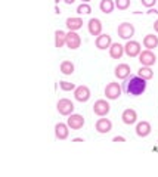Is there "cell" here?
I'll use <instances>...</instances> for the list:
<instances>
[{"label":"cell","mask_w":158,"mask_h":177,"mask_svg":"<svg viewBox=\"0 0 158 177\" xmlns=\"http://www.w3.org/2000/svg\"><path fill=\"white\" fill-rule=\"evenodd\" d=\"M140 3H142V6H145V7H154L155 3H157V0H140Z\"/></svg>","instance_id":"cell-28"},{"label":"cell","mask_w":158,"mask_h":177,"mask_svg":"<svg viewBox=\"0 0 158 177\" xmlns=\"http://www.w3.org/2000/svg\"><path fill=\"white\" fill-rule=\"evenodd\" d=\"M117 34L123 40H130L134 36V27H133V24H130V22L120 24L118 28H117Z\"/></svg>","instance_id":"cell-3"},{"label":"cell","mask_w":158,"mask_h":177,"mask_svg":"<svg viewBox=\"0 0 158 177\" xmlns=\"http://www.w3.org/2000/svg\"><path fill=\"white\" fill-rule=\"evenodd\" d=\"M65 25H67V28L70 31H77V30H80L83 27V19L79 18V16L77 18H68L65 21Z\"/></svg>","instance_id":"cell-19"},{"label":"cell","mask_w":158,"mask_h":177,"mask_svg":"<svg viewBox=\"0 0 158 177\" xmlns=\"http://www.w3.org/2000/svg\"><path fill=\"white\" fill-rule=\"evenodd\" d=\"M67 124H68V127L71 130H80L84 126V118L80 114H71V115H68Z\"/></svg>","instance_id":"cell-8"},{"label":"cell","mask_w":158,"mask_h":177,"mask_svg":"<svg viewBox=\"0 0 158 177\" xmlns=\"http://www.w3.org/2000/svg\"><path fill=\"white\" fill-rule=\"evenodd\" d=\"M68 124H64V123H58L55 126V137L58 140H65L70 134V130H68Z\"/></svg>","instance_id":"cell-15"},{"label":"cell","mask_w":158,"mask_h":177,"mask_svg":"<svg viewBox=\"0 0 158 177\" xmlns=\"http://www.w3.org/2000/svg\"><path fill=\"white\" fill-rule=\"evenodd\" d=\"M99 9H101V12H104L107 15L112 13V10L115 9V1H112V0H101Z\"/></svg>","instance_id":"cell-21"},{"label":"cell","mask_w":158,"mask_h":177,"mask_svg":"<svg viewBox=\"0 0 158 177\" xmlns=\"http://www.w3.org/2000/svg\"><path fill=\"white\" fill-rule=\"evenodd\" d=\"M146 13H149V15H151V13H158V9H155V7H149V10H148Z\"/></svg>","instance_id":"cell-30"},{"label":"cell","mask_w":158,"mask_h":177,"mask_svg":"<svg viewBox=\"0 0 158 177\" xmlns=\"http://www.w3.org/2000/svg\"><path fill=\"white\" fill-rule=\"evenodd\" d=\"M73 142H84V139H81V137H76V139H73Z\"/></svg>","instance_id":"cell-33"},{"label":"cell","mask_w":158,"mask_h":177,"mask_svg":"<svg viewBox=\"0 0 158 177\" xmlns=\"http://www.w3.org/2000/svg\"><path fill=\"white\" fill-rule=\"evenodd\" d=\"M154 30H155V33H158V19L154 22Z\"/></svg>","instance_id":"cell-31"},{"label":"cell","mask_w":158,"mask_h":177,"mask_svg":"<svg viewBox=\"0 0 158 177\" xmlns=\"http://www.w3.org/2000/svg\"><path fill=\"white\" fill-rule=\"evenodd\" d=\"M55 13H58V15L61 13V9H59V6H58V4L55 6Z\"/></svg>","instance_id":"cell-32"},{"label":"cell","mask_w":158,"mask_h":177,"mask_svg":"<svg viewBox=\"0 0 158 177\" xmlns=\"http://www.w3.org/2000/svg\"><path fill=\"white\" fill-rule=\"evenodd\" d=\"M109 109H111V105H109L105 99H98V100L95 102V105H93V112H95L96 115H99V117L108 115Z\"/></svg>","instance_id":"cell-7"},{"label":"cell","mask_w":158,"mask_h":177,"mask_svg":"<svg viewBox=\"0 0 158 177\" xmlns=\"http://www.w3.org/2000/svg\"><path fill=\"white\" fill-rule=\"evenodd\" d=\"M151 124L148 123V121H140V123H137L136 124V134L139 136V137H146V136H149L151 134Z\"/></svg>","instance_id":"cell-17"},{"label":"cell","mask_w":158,"mask_h":177,"mask_svg":"<svg viewBox=\"0 0 158 177\" xmlns=\"http://www.w3.org/2000/svg\"><path fill=\"white\" fill-rule=\"evenodd\" d=\"M64 44H67V33L62 30H56L55 31V47H64Z\"/></svg>","instance_id":"cell-20"},{"label":"cell","mask_w":158,"mask_h":177,"mask_svg":"<svg viewBox=\"0 0 158 177\" xmlns=\"http://www.w3.org/2000/svg\"><path fill=\"white\" fill-rule=\"evenodd\" d=\"M61 72L65 75H71L74 72V64L71 61H62L61 62Z\"/></svg>","instance_id":"cell-24"},{"label":"cell","mask_w":158,"mask_h":177,"mask_svg":"<svg viewBox=\"0 0 158 177\" xmlns=\"http://www.w3.org/2000/svg\"><path fill=\"white\" fill-rule=\"evenodd\" d=\"M59 86L64 91H71V90H76V84L74 83H68V81H59Z\"/></svg>","instance_id":"cell-27"},{"label":"cell","mask_w":158,"mask_h":177,"mask_svg":"<svg viewBox=\"0 0 158 177\" xmlns=\"http://www.w3.org/2000/svg\"><path fill=\"white\" fill-rule=\"evenodd\" d=\"M87 28H89V33H90V36H101L102 34V22H101V19H98V18H90V21H89V24H87Z\"/></svg>","instance_id":"cell-9"},{"label":"cell","mask_w":158,"mask_h":177,"mask_svg":"<svg viewBox=\"0 0 158 177\" xmlns=\"http://www.w3.org/2000/svg\"><path fill=\"white\" fill-rule=\"evenodd\" d=\"M77 13L79 15H89L92 13V7L89 3H81L80 6H77Z\"/></svg>","instance_id":"cell-25"},{"label":"cell","mask_w":158,"mask_h":177,"mask_svg":"<svg viewBox=\"0 0 158 177\" xmlns=\"http://www.w3.org/2000/svg\"><path fill=\"white\" fill-rule=\"evenodd\" d=\"M74 97L79 102H87L90 99V88L87 86H79L74 90Z\"/></svg>","instance_id":"cell-10"},{"label":"cell","mask_w":158,"mask_h":177,"mask_svg":"<svg viewBox=\"0 0 158 177\" xmlns=\"http://www.w3.org/2000/svg\"><path fill=\"white\" fill-rule=\"evenodd\" d=\"M146 90V80H143L139 75H132L130 80H127V86L124 91L130 96H140Z\"/></svg>","instance_id":"cell-1"},{"label":"cell","mask_w":158,"mask_h":177,"mask_svg":"<svg viewBox=\"0 0 158 177\" xmlns=\"http://www.w3.org/2000/svg\"><path fill=\"white\" fill-rule=\"evenodd\" d=\"M143 46H145L146 49H149V50L158 47V37L157 36H154V34L145 36V39H143Z\"/></svg>","instance_id":"cell-22"},{"label":"cell","mask_w":158,"mask_h":177,"mask_svg":"<svg viewBox=\"0 0 158 177\" xmlns=\"http://www.w3.org/2000/svg\"><path fill=\"white\" fill-rule=\"evenodd\" d=\"M115 7L120 10H126L130 7V0H115Z\"/></svg>","instance_id":"cell-26"},{"label":"cell","mask_w":158,"mask_h":177,"mask_svg":"<svg viewBox=\"0 0 158 177\" xmlns=\"http://www.w3.org/2000/svg\"><path fill=\"white\" fill-rule=\"evenodd\" d=\"M64 1H65V3H67V4H73V3H74V1H76V0H64Z\"/></svg>","instance_id":"cell-34"},{"label":"cell","mask_w":158,"mask_h":177,"mask_svg":"<svg viewBox=\"0 0 158 177\" xmlns=\"http://www.w3.org/2000/svg\"><path fill=\"white\" fill-rule=\"evenodd\" d=\"M80 44H81V39L76 31L67 33V47H70L71 50H76L80 47Z\"/></svg>","instance_id":"cell-12"},{"label":"cell","mask_w":158,"mask_h":177,"mask_svg":"<svg viewBox=\"0 0 158 177\" xmlns=\"http://www.w3.org/2000/svg\"><path fill=\"white\" fill-rule=\"evenodd\" d=\"M74 108H76V106H74L73 100H70V99H67V97L59 99L58 103H56V109H58V112H59L61 115H65V117L74 114Z\"/></svg>","instance_id":"cell-2"},{"label":"cell","mask_w":158,"mask_h":177,"mask_svg":"<svg viewBox=\"0 0 158 177\" xmlns=\"http://www.w3.org/2000/svg\"><path fill=\"white\" fill-rule=\"evenodd\" d=\"M139 62H140L143 67H152V65L157 62V56H155V53H154L152 50L146 49V50L140 52V55H139Z\"/></svg>","instance_id":"cell-6"},{"label":"cell","mask_w":158,"mask_h":177,"mask_svg":"<svg viewBox=\"0 0 158 177\" xmlns=\"http://www.w3.org/2000/svg\"><path fill=\"white\" fill-rule=\"evenodd\" d=\"M81 1H83V3H89L90 0H81Z\"/></svg>","instance_id":"cell-35"},{"label":"cell","mask_w":158,"mask_h":177,"mask_svg":"<svg viewBox=\"0 0 158 177\" xmlns=\"http://www.w3.org/2000/svg\"><path fill=\"white\" fill-rule=\"evenodd\" d=\"M96 47L99 50H105V49H109V46L112 44V40H111V36L109 34H101L96 37Z\"/></svg>","instance_id":"cell-16"},{"label":"cell","mask_w":158,"mask_h":177,"mask_svg":"<svg viewBox=\"0 0 158 177\" xmlns=\"http://www.w3.org/2000/svg\"><path fill=\"white\" fill-rule=\"evenodd\" d=\"M121 93H123V87L120 86L118 83H109V84H107V87H105V96H107V99H109V100L118 99L120 96H121Z\"/></svg>","instance_id":"cell-4"},{"label":"cell","mask_w":158,"mask_h":177,"mask_svg":"<svg viewBox=\"0 0 158 177\" xmlns=\"http://www.w3.org/2000/svg\"><path fill=\"white\" fill-rule=\"evenodd\" d=\"M130 72H132V69H130V67H129L127 64H118V65L115 67V69H114L115 77L120 78V80H126V78H129Z\"/></svg>","instance_id":"cell-14"},{"label":"cell","mask_w":158,"mask_h":177,"mask_svg":"<svg viewBox=\"0 0 158 177\" xmlns=\"http://www.w3.org/2000/svg\"><path fill=\"white\" fill-rule=\"evenodd\" d=\"M123 53H124V46H123V44L112 43L109 46V56H111L112 59H121Z\"/></svg>","instance_id":"cell-18"},{"label":"cell","mask_w":158,"mask_h":177,"mask_svg":"<svg viewBox=\"0 0 158 177\" xmlns=\"http://www.w3.org/2000/svg\"><path fill=\"white\" fill-rule=\"evenodd\" d=\"M140 43L136 40H127V43L124 44V53L130 58H136L140 55Z\"/></svg>","instance_id":"cell-5"},{"label":"cell","mask_w":158,"mask_h":177,"mask_svg":"<svg viewBox=\"0 0 158 177\" xmlns=\"http://www.w3.org/2000/svg\"><path fill=\"white\" fill-rule=\"evenodd\" d=\"M96 132L98 133H102V134H105V133H109L112 130V123L108 120V118H99L98 121H96Z\"/></svg>","instance_id":"cell-13"},{"label":"cell","mask_w":158,"mask_h":177,"mask_svg":"<svg viewBox=\"0 0 158 177\" xmlns=\"http://www.w3.org/2000/svg\"><path fill=\"white\" fill-rule=\"evenodd\" d=\"M137 75H139V77H142L143 80H146V81H148V80H151V78L154 77V71L151 69V67H143V65H142V67H140V69L137 71Z\"/></svg>","instance_id":"cell-23"},{"label":"cell","mask_w":158,"mask_h":177,"mask_svg":"<svg viewBox=\"0 0 158 177\" xmlns=\"http://www.w3.org/2000/svg\"><path fill=\"white\" fill-rule=\"evenodd\" d=\"M112 142H117V143H123V142H126V139H124L123 136H115V137L112 139Z\"/></svg>","instance_id":"cell-29"},{"label":"cell","mask_w":158,"mask_h":177,"mask_svg":"<svg viewBox=\"0 0 158 177\" xmlns=\"http://www.w3.org/2000/svg\"><path fill=\"white\" fill-rule=\"evenodd\" d=\"M121 120H123V123H124V124L132 126V124H134V123L137 121V114H136V111H134V109L127 108V109H124V111H123V114H121Z\"/></svg>","instance_id":"cell-11"},{"label":"cell","mask_w":158,"mask_h":177,"mask_svg":"<svg viewBox=\"0 0 158 177\" xmlns=\"http://www.w3.org/2000/svg\"><path fill=\"white\" fill-rule=\"evenodd\" d=\"M59 1H61V0H55V3H56V4H58V3H59Z\"/></svg>","instance_id":"cell-36"}]
</instances>
